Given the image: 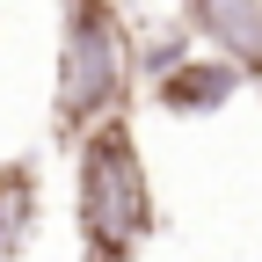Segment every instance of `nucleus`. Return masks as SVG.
I'll use <instances>...</instances> for the list:
<instances>
[{"instance_id": "5", "label": "nucleus", "mask_w": 262, "mask_h": 262, "mask_svg": "<svg viewBox=\"0 0 262 262\" xmlns=\"http://www.w3.org/2000/svg\"><path fill=\"white\" fill-rule=\"evenodd\" d=\"M29 219H37V175L22 160H0V262H22Z\"/></svg>"}, {"instance_id": "1", "label": "nucleus", "mask_w": 262, "mask_h": 262, "mask_svg": "<svg viewBox=\"0 0 262 262\" xmlns=\"http://www.w3.org/2000/svg\"><path fill=\"white\" fill-rule=\"evenodd\" d=\"M73 219H80V248L88 262H131L139 241L153 233V182L139 139L124 117H102L95 131H80L73 153Z\"/></svg>"}, {"instance_id": "4", "label": "nucleus", "mask_w": 262, "mask_h": 262, "mask_svg": "<svg viewBox=\"0 0 262 262\" xmlns=\"http://www.w3.org/2000/svg\"><path fill=\"white\" fill-rule=\"evenodd\" d=\"M241 66H226L219 51L211 58H182L175 73H160L153 80V95H160V110H182V117H211V110H226L241 95Z\"/></svg>"}, {"instance_id": "2", "label": "nucleus", "mask_w": 262, "mask_h": 262, "mask_svg": "<svg viewBox=\"0 0 262 262\" xmlns=\"http://www.w3.org/2000/svg\"><path fill=\"white\" fill-rule=\"evenodd\" d=\"M131 73H139V51H131L124 8L117 0H66V15H58V80H51L58 131L80 139L102 117H124Z\"/></svg>"}, {"instance_id": "3", "label": "nucleus", "mask_w": 262, "mask_h": 262, "mask_svg": "<svg viewBox=\"0 0 262 262\" xmlns=\"http://www.w3.org/2000/svg\"><path fill=\"white\" fill-rule=\"evenodd\" d=\"M182 29L248 80H262V0H182Z\"/></svg>"}]
</instances>
